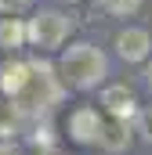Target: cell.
I'll return each instance as SVG.
<instances>
[{
  "mask_svg": "<svg viewBox=\"0 0 152 155\" xmlns=\"http://www.w3.org/2000/svg\"><path fill=\"white\" fill-rule=\"evenodd\" d=\"M29 69H33V72H29V83L15 94V105H18L22 112H43V108L58 105V101H62V83L51 76V65L33 61Z\"/></svg>",
  "mask_w": 152,
  "mask_h": 155,
  "instance_id": "2",
  "label": "cell"
},
{
  "mask_svg": "<svg viewBox=\"0 0 152 155\" xmlns=\"http://www.w3.org/2000/svg\"><path fill=\"white\" fill-rule=\"evenodd\" d=\"M145 76H149V87H152V61H149V72H145Z\"/></svg>",
  "mask_w": 152,
  "mask_h": 155,
  "instance_id": "14",
  "label": "cell"
},
{
  "mask_svg": "<svg viewBox=\"0 0 152 155\" xmlns=\"http://www.w3.org/2000/svg\"><path fill=\"white\" fill-rule=\"evenodd\" d=\"M29 4H33V0H0V11H4V15H22Z\"/></svg>",
  "mask_w": 152,
  "mask_h": 155,
  "instance_id": "11",
  "label": "cell"
},
{
  "mask_svg": "<svg viewBox=\"0 0 152 155\" xmlns=\"http://www.w3.org/2000/svg\"><path fill=\"white\" fill-rule=\"evenodd\" d=\"M109 15H134L138 7H141V0H98Z\"/></svg>",
  "mask_w": 152,
  "mask_h": 155,
  "instance_id": "10",
  "label": "cell"
},
{
  "mask_svg": "<svg viewBox=\"0 0 152 155\" xmlns=\"http://www.w3.org/2000/svg\"><path fill=\"white\" fill-rule=\"evenodd\" d=\"M102 105H105L116 119H130L134 116V94H130L127 87H109V90L102 94Z\"/></svg>",
  "mask_w": 152,
  "mask_h": 155,
  "instance_id": "7",
  "label": "cell"
},
{
  "mask_svg": "<svg viewBox=\"0 0 152 155\" xmlns=\"http://www.w3.org/2000/svg\"><path fill=\"white\" fill-rule=\"evenodd\" d=\"M69 137L76 144H98L102 141V119H98V108L83 105L69 116Z\"/></svg>",
  "mask_w": 152,
  "mask_h": 155,
  "instance_id": "4",
  "label": "cell"
},
{
  "mask_svg": "<svg viewBox=\"0 0 152 155\" xmlns=\"http://www.w3.org/2000/svg\"><path fill=\"white\" fill-rule=\"evenodd\" d=\"M98 144H105L109 152H123L127 144H130V134H127V126H123V119H116L109 126H102V141Z\"/></svg>",
  "mask_w": 152,
  "mask_h": 155,
  "instance_id": "8",
  "label": "cell"
},
{
  "mask_svg": "<svg viewBox=\"0 0 152 155\" xmlns=\"http://www.w3.org/2000/svg\"><path fill=\"white\" fill-rule=\"evenodd\" d=\"M145 137H149V144H152V108L145 112Z\"/></svg>",
  "mask_w": 152,
  "mask_h": 155,
  "instance_id": "13",
  "label": "cell"
},
{
  "mask_svg": "<svg viewBox=\"0 0 152 155\" xmlns=\"http://www.w3.org/2000/svg\"><path fill=\"white\" fill-rule=\"evenodd\" d=\"M69 4H73V0H69Z\"/></svg>",
  "mask_w": 152,
  "mask_h": 155,
  "instance_id": "15",
  "label": "cell"
},
{
  "mask_svg": "<svg viewBox=\"0 0 152 155\" xmlns=\"http://www.w3.org/2000/svg\"><path fill=\"white\" fill-rule=\"evenodd\" d=\"M26 40V25L18 18H0V47H22Z\"/></svg>",
  "mask_w": 152,
  "mask_h": 155,
  "instance_id": "9",
  "label": "cell"
},
{
  "mask_svg": "<svg viewBox=\"0 0 152 155\" xmlns=\"http://www.w3.org/2000/svg\"><path fill=\"white\" fill-rule=\"evenodd\" d=\"M58 72L65 76V83H73L80 90L98 87V79L105 76V54H102L98 47H91V43H76V47H69V51L62 54Z\"/></svg>",
  "mask_w": 152,
  "mask_h": 155,
  "instance_id": "1",
  "label": "cell"
},
{
  "mask_svg": "<svg viewBox=\"0 0 152 155\" xmlns=\"http://www.w3.org/2000/svg\"><path fill=\"white\" fill-rule=\"evenodd\" d=\"M116 51H119L123 61H141V58H149V33H145V29H123V33L116 36Z\"/></svg>",
  "mask_w": 152,
  "mask_h": 155,
  "instance_id": "5",
  "label": "cell"
},
{
  "mask_svg": "<svg viewBox=\"0 0 152 155\" xmlns=\"http://www.w3.org/2000/svg\"><path fill=\"white\" fill-rule=\"evenodd\" d=\"M29 65H22V61H4L0 65V90L7 94V97H15L26 83H29Z\"/></svg>",
  "mask_w": 152,
  "mask_h": 155,
  "instance_id": "6",
  "label": "cell"
},
{
  "mask_svg": "<svg viewBox=\"0 0 152 155\" xmlns=\"http://www.w3.org/2000/svg\"><path fill=\"white\" fill-rule=\"evenodd\" d=\"M69 29H73V22H69L65 15H58V11H40L36 18L26 25V36L33 40L40 51H47V47H58L62 40L69 36Z\"/></svg>",
  "mask_w": 152,
  "mask_h": 155,
  "instance_id": "3",
  "label": "cell"
},
{
  "mask_svg": "<svg viewBox=\"0 0 152 155\" xmlns=\"http://www.w3.org/2000/svg\"><path fill=\"white\" fill-rule=\"evenodd\" d=\"M0 155H26L22 148H15V144H0Z\"/></svg>",
  "mask_w": 152,
  "mask_h": 155,
  "instance_id": "12",
  "label": "cell"
}]
</instances>
